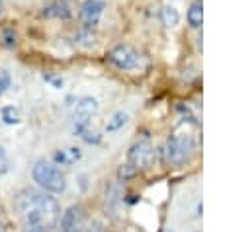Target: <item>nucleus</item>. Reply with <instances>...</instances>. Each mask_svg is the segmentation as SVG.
Listing matches in <instances>:
<instances>
[{
  "label": "nucleus",
  "instance_id": "nucleus-17",
  "mask_svg": "<svg viewBox=\"0 0 250 232\" xmlns=\"http://www.w3.org/2000/svg\"><path fill=\"white\" fill-rule=\"evenodd\" d=\"M10 82H12L10 72L4 70V68H0V96H4V92L10 88Z\"/></svg>",
  "mask_w": 250,
  "mask_h": 232
},
{
  "label": "nucleus",
  "instance_id": "nucleus-8",
  "mask_svg": "<svg viewBox=\"0 0 250 232\" xmlns=\"http://www.w3.org/2000/svg\"><path fill=\"white\" fill-rule=\"evenodd\" d=\"M96 111H98V101L94 97L90 96L80 97L74 107V123H88Z\"/></svg>",
  "mask_w": 250,
  "mask_h": 232
},
{
  "label": "nucleus",
  "instance_id": "nucleus-14",
  "mask_svg": "<svg viewBox=\"0 0 250 232\" xmlns=\"http://www.w3.org/2000/svg\"><path fill=\"white\" fill-rule=\"evenodd\" d=\"M20 119H21V115H20V109H18V107L8 105V107L2 109V121H4V123L16 125V123H20Z\"/></svg>",
  "mask_w": 250,
  "mask_h": 232
},
{
  "label": "nucleus",
  "instance_id": "nucleus-7",
  "mask_svg": "<svg viewBox=\"0 0 250 232\" xmlns=\"http://www.w3.org/2000/svg\"><path fill=\"white\" fill-rule=\"evenodd\" d=\"M104 8H105V4H104L102 0H86V2L80 6V18H82L84 25L92 29V27L100 21Z\"/></svg>",
  "mask_w": 250,
  "mask_h": 232
},
{
  "label": "nucleus",
  "instance_id": "nucleus-11",
  "mask_svg": "<svg viewBox=\"0 0 250 232\" xmlns=\"http://www.w3.org/2000/svg\"><path fill=\"white\" fill-rule=\"evenodd\" d=\"M127 121H129V113H127V111H115V113L111 115V119H107L105 131H107V133H115V131H119L123 125H127Z\"/></svg>",
  "mask_w": 250,
  "mask_h": 232
},
{
  "label": "nucleus",
  "instance_id": "nucleus-4",
  "mask_svg": "<svg viewBox=\"0 0 250 232\" xmlns=\"http://www.w3.org/2000/svg\"><path fill=\"white\" fill-rule=\"evenodd\" d=\"M107 58L119 70H139V68H143L146 64V58L137 49H133L129 45H117V47H113L109 51Z\"/></svg>",
  "mask_w": 250,
  "mask_h": 232
},
{
  "label": "nucleus",
  "instance_id": "nucleus-13",
  "mask_svg": "<svg viewBox=\"0 0 250 232\" xmlns=\"http://www.w3.org/2000/svg\"><path fill=\"white\" fill-rule=\"evenodd\" d=\"M201 21H203V10H201V4L195 2L188 10V23L191 27H201Z\"/></svg>",
  "mask_w": 250,
  "mask_h": 232
},
{
  "label": "nucleus",
  "instance_id": "nucleus-10",
  "mask_svg": "<svg viewBox=\"0 0 250 232\" xmlns=\"http://www.w3.org/2000/svg\"><path fill=\"white\" fill-rule=\"evenodd\" d=\"M53 160L62 164V166H68V164H74L76 160H80V150L78 148H66V150H59L53 154Z\"/></svg>",
  "mask_w": 250,
  "mask_h": 232
},
{
  "label": "nucleus",
  "instance_id": "nucleus-6",
  "mask_svg": "<svg viewBox=\"0 0 250 232\" xmlns=\"http://www.w3.org/2000/svg\"><path fill=\"white\" fill-rule=\"evenodd\" d=\"M84 220H86L84 209L80 205H72L62 213L59 232H82L84 230Z\"/></svg>",
  "mask_w": 250,
  "mask_h": 232
},
{
  "label": "nucleus",
  "instance_id": "nucleus-3",
  "mask_svg": "<svg viewBox=\"0 0 250 232\" xmlns=\"http://www.w3.org/2000/svg\"><path fill=\"white\" fill-rule=\"evenodd\" d=\"M195 152V142L189 135H172L164 144V160L172 166L186 164Z\"/></svg>",
  "mask_w": 250,
  "mask_h": 232
},
{
  "label": "nucleus",
  "instance_id": "nucleus-1",
  "mask_svg": "<svg viewBox=\"0 0 250 232\" xmlns=\"http://www.w3.org/2000/svg\"><path fill=\"white\" fill-rule=\"evenodd\" d=\"M14 211L21 220V232H49L61 218L55 197L37 189H23L14 199Z\"/></svg>",
  "mask_w": 250,
  "mask_h": 232
},
{
  "label": "nucleus",
  "instance_id": "nucleus-19",
  "mask_svg": "<svg viewBox=\"0 0 250 232\" xmlns=\"http://www.w3.org/2000/svg\"><path fill=\"white\" fill-rule=\"evenodd\" d=\"M0 232H6V228H4V224L0 222Z\"/></svg>",
  "mask_w": 250,
  "mask_h": 232
},
{
  "label": "nucleus",
  "instance_id": "nucleus-15",
  "mask_svg": "<svg viewBox=\"0 0 250 232\" xmlns=\"http://www.w3.org/2000/svg\"><path fill=\"white\" fill-rule=\"evenodd\" d=\"M137 172H139V170H137L133 164H129V162H127V164H123V166L117 170V177L125 181V179H131V177H133Z\"/></svg>",
  "mask_w": 250,
  "mask_h": 232
},
{
  "label": "nucleus",
  "instance_id": "nucleus-18",
  "mask_svg": "<svg viewBox=\"0 0 250 232\" xmlns=\"http://www.w3.org/2000/svg\"><path fill=\"white\" fill-rule=\"evenodd\" d=\"M4 12V0H0V14Z\"/></svg>",
  "mask_w": 250,
  "mask_h": 232
},
{
  "label": "nucleus",
  "instance_id": "nucleus-16",
  "mask_svg": "<svg viewBox=\"0 0 250 232\" xmlns=\"http://www.w3.org/2000/svg\"><path fill=\"white\" fill-rule=\"evenodd\" d=\"M8 172H10V158H8V152L4 150V146L0 144V175H4Z\"/></svg>",
  "mask_w": 250,
  "mask_h": 232
},
{
  "label": "nucleus",
  "instance_id": "nucleus-2",
  "mask_svg": "<svg viewBox=\"0 0 250 232\" xmlns=\"http://www.w3.org/2000/svg\"><path fill=\"white\" fill-rule=\"evenodd\" d=\"M31 175H33V181H37V185H41L49 193H62L64 187H66L64 174L55 164H49V162L41 160L33 166Z\"/></svg>",
  "mask_w": 250,
  "mask_h": 232
},
{
  "label": "nucleus",
  "instance_id": "nucleus-12",
  "mask_svg": "<svg viewBox=\"0 0 250 232\" xmlns=\"http://www.w3.org/2000/svg\"><path fill=\"white\" fill-rule=\"evenodd\" d=\"M160 19H162V23L166 27H174V25L180 23V14H178V10L174 6H164L160 10Z\"/></svg>",
  "mask_w": 250,
  "mask_h": 232
},
{
  "label": "nucleus",
  "instance_id": "nucleus-9",
  "mask_svg": "<svg viewBox=\"0 0 250 232\" xmlns=\"http://www.w3.org/2000/svg\"><path fill=\"white\" fill-rule=\"evenodd\" d=\"M72 16V8L68 4V0H53L47 6H43L41 10V18H59V19H66Z\"/></svg>",
  "mask_w": 250,
  "mask_h": 232
},
{
  "label": "nucleus",
  "instance_id": "nucleus-5",
  "mask_svg": "<svg viewBox=\"0 0 250 232\" xmlns=\"http://www.w3.org/2000/svg\"><path fill=\"white\" fill-rule=\"evenodd\" d=\"M129 164H133L137 170H143V168H148L154 160V148H152V142L145 136L141 140H137L131 148H129Z\"/></svg>",
  "mask_w": 250,
  "mask_h": 232
}]
</instances>
